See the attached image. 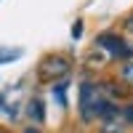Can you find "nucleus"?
<instances>
[{
  "mask_svg": "<svg viewBox=\"0 0 133 133\" xmlns=\"http://www.w3.org/2000/svg\"><path fill=\"white\" fill-rule=\"evenodd\" d=\"M27 120L32 125H43L45 123V104H43V98L40 96H32L29 101H27Z\"/></svg>",
  "mask_w": 133,
  "mask_h": 133,
  "instance_id": "39448f33",
  "label": "nucleus"
},
{
  "mask_svg": "<svg viewBox=\"0 0 133 133\" xmlns=\"http://www.w3.org/2000/svg\"><path fill=\"white\" fill-rule=\"evenodd\" d=\"M75 69V59L69 53H45L37 64V77L43 83H59Z\"/></svg>",
  "mask_w": 133,
  "mask_h": 133,
  "instance_id": "7ed1b4c3",
  "label": "nucleus"
},
{
  "mask_svg": "<svg viewBox=\"0 0 133 133\" xmlns=\"http://www.w3.org/2000/svg\"><path fill=\"white\" fill-rule=\"evenodd\" d=\"M120 32H123L125 37H133V8L123 16V21H120Z\"/></svg>",
  "mask_w": 133,
  "mask_h": 133,
  "instance_id": "9d476101",
  "label": "nucleus"
},
{
  "mask_svg": "<svg viewBox=\"0 0 133 133\" xmlns=\"http://www.w3.org/2000/svg\"><path fill=\"white\" fill-rule=\"evenodd\" d=\"M130 48H133V43H130Z\"/></svg>",
  "mask_w": 133,
  "mask_h": 133,
  "instance_id": "dca6fc26",
  "label": "nucleus"
},
{
  "mask_svg": "<svg viewBox=\"0 0 133 133\" xmlns=\"http://www.w3.org/2000/svg\"><path fill=\"white\" fill-rule=\"evenodd\" d=\"M83 29H85V21H83V19H77L75 24H72V37H75V40H80V37H83Z\"/></svg>",
  "mask_w": 133,
  "mask_h": 133,
  "instance_id": "f8f14e48",
  "label": "nucleus"
},
{
  "mask_svg": "<svg viewBox=\"0 0 133 133\" xmlns=\"http://www.w3.org/2000/svg\"><path fill=\"white\" fill-rule=\"evenodd\" d=\"M120 107L123 104L104 96L98 77H85L77 88V117L83 125H98L104 120L120 117Z\"/></svg>",
  "mask_w": 133,
  "mask_h": 133,
  "instance_id": "f257e3e1",
  "label": "nucleus"
},
{
  "mask_svg": "<svg viewBox=\"0 0 133 133\" xmlns=\"http://www.w3.org/2000/svg\"><path fill=\"white\" fill-rule=\"evenodd\" d=\"M3 104H5V96H0V107H3Z\"/></svg>",
  "mask_w": 133,
  "mask_h": 133,
  "instance_id": "4468645a",
  "label": "nucleus"
},
{
  "mask_svg": "<svg viewBox=\"0 0 133 133\" xmlns=\"http://www.w3.org/2000/svg\"><path fill=\"white\" fill-rule=\"evenodd\" d=\"M93 48L101 53L107 61H115V64H123L128 59H133V48L128 37L123 35L120 29H104L93 37Z\"/></svg>",
  "mask_w": 133,
  "mask_h": 133,
  "instance_id": "f03ea898",
  "label": "nucleus"
},
{
  "mask_svg": "<svg viewBox=\"0 0 133 133\" xmlns=\"http://www.w3.org/2000/svg\"><path fill=\"white\" fill-rule=\"evenodd\" d=\"M120 117H123V123H125L128 128H133V96L120 107Z\"/></svg>",
  "mask_w": 133,
  "mask_h": 133,
  "instance_id": "1a4fd4ad",
  "label": "nucleus"
},
{
  "mask_svg": "<svg viewBox=\"0 0 133 133\" xmlns=\"http://www.w3.org/2000/svg\"><path fill=\"white\" fill-rule=\"evenodd\" d=\"M115 77H117V80H120V83H123L128 91L133 93V59H128V61H123V64H117Z\"/></svg>",
  "mask_w": 133,
  "mask_h": 133,
  "instance_id": "423d86ee",
  "label": "nucleus"
},
{
  "mask_svg": "<svg viewBox=\"0 0 133 133\" xmlns=\"http://www.w3.org/2000/svg\"><path fill=\"white\" fill-rule=\"evenodd\" d=\"M98 83H101V91H104V96H107V98H112V101H117V104H125L128 98L133 96V93H130L128 88H125L123 83L117 80L115 75H109V77H98Z\"/></svg>",
  "mask_w": 133,
  "mask_h": 133,
  "instance_id": "20e7f679",
  "label": "nucleus"
},
{
  "mask_svg": "<svg viewBox=\"0 0 133 133\" xmlns=\"http://www.w3.org/2000/svg\"><path fill=\"white\" fill-rule=\"evenodd\" d=\"M130 128L123 123V117H115V120H104V123L96 125V133H128Z\"/></svg>",
  "mask_w": 133,
  "mask_h": 133,
  "instance_id": "0eeeda50",
  "label": "nucleus"
},
{
  "mask_svg": "<svg viewBox=\"0 0 133 133\" xmlns=\"http://www.w3.org/2000/svg\"><path fill=\"white\" fill-rule=\"evenodd\" d=\"M21 56V51H0V64H8V61H14Z\"/></svg>",
  "mask_w": 133,
  "mask_h": 133,
  "instance_id": "9b49d317",
  "label": "nucleus"
},
{
  "mask_svg": "<svg viewBox=\"0 0 133 133\" xmlns=\"http://www.w3.org/2000/svg\"><path fill=\"white\" fill-rule=\"evenodd\" d=\"M0 133H8V130H0Z\"/></svg>",
  "mask_w": 133,
  "mask_h": 133,
  "instance_id": "2eb2a0df",
  "label": "nucleus"
},
{
  "mask_svg": "<svg viewBox=\"0 0 133 133\" xmlns=\"http://www.w3.org/2000/svg\"><path fill=\"white\" fill-rule=\"evenodd\" d=\"M66 88H69V77H64V80L53 83V88H51V93H53V101H56L61 109L66 107Z\"/></svg>",
  "mask_w": 133,
  "mask_h": 133,
  "instance_id": "6e6552de",
  "label": "nucleus"
},
{
  "mask_svg": "<svg viewBox=\"0 0 133 133\" xmlns=\"http://www.w3.org/2000/svg\"><path fill=\"white\" fill-rule=\"evenodd\" d=\"M21 133H43V130H40V125H27Z\"/></svg>",
  "mask_w": 133,
  "mask_h": 133,
  "instance_id": "ddd939ff",
  "label": "nucleus"
}]
</instances>
